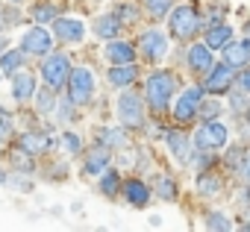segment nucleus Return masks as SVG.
I'll use <instances>...</instances> for the list:
<instances>
[{
  "instance_id": "nucleus-11",
  "label": "nucleus",
  "mask_w": 250,
  "mask_h": 232,
  "mask_svg": "<svg viewBox=\"0 0 250 232\" xmlns=\"http://www.w3.org/2000/svg\"><path fill=\"white\" fill-rule=\"evenodd\" d=\"M221 50H224V65H229L232 71L250 65V39H247V41H232V39H229Z\"/></svg>"
},
{
  "instance_id": "nucleus-21",
  "label": "nucleus",
  "mask_w": 250,
  "mask_h": 232,
  "mask_svg": "<svg viewBox=\"0 0 250 232\" xmlns=\"http://www.w3.org/2000/svg\"><path fill=\"white\" fill-rule=\"evenodd\" d=\"M91 30H94V36H100V39H115L118 30H121V21H118L115 12H112V15H100Z\"/></svg>"
},
{
  "instance_id": "nucleus-38",
  "label": "nucleus",
  "mask_w": 250,
  "mask_h": 232,
  "mask_svg": "<svg viewBox=\"0 0 250 232\" xmlns=\"http://www.w3.org/2000/svg\"><path fill=\"white\" fill-rule=\"evenodd\" d=\"M6 50V36H0V53Z\"/></svg>"
},
{
  "instance_id": "nucleus-3",
  "label": "nucleus",
  "mask_w": 250,
  "mask_h": 232,
  "mask_svg": "<svg viewBox=\"0 0 250 232\" xmlns=\"http://www.w3.org/2000/svg\"><path fill=\"white\" fill-rule=\"evenodd\" d=\"M71 59L65 53H50L44 62H42V79L44 85H50L53 91H59L62 85H68V77H71Z\"/></svg>"
},
{
  "instance_id": "nucleus-33",
  "label": "nucleus",
  "mask_w": 250,
  "mask_h": 232,
  "mask_svg": "<svg viewBox=\"0 0 250 232\" xmlns=\"http://www.w3.org/2000/svg\"><path fill=\"white\" fill-rule=\"evenodd\" d=\"M115 15H118V21H121V24H133V21L139 18V12H136V6H130V3H121Z\"/></svg>"
},
{
  "instance_id": "nucleus-27",
  "label": "nucleus",
  "mask_w": 250,
  "mask_h": 232,
  "mask_svg": "<svg viewBox=\"0 0 250 232\" xmlns=\"http://www.w3.org/2000/svg\"><path fill=\"white\" fill-rule=\"evenodd\" d=\"M174 9V0H147V12H150V18H165L168 12Z\"/></svg>"
},
{
  "instance_id": "nucleus-13",
  "label": "nucleus",
  "mask_w": 250,
  "mask_h": 232,
  "mask_svg": "<svg viewBox=\"0 0 250 232\" xmlns=\"http://www.w3.org/2000/svg\"><path fill=\"white\" fill-rule=\"evenodd\" d=\"M165 141H168L171 156H174L180 165H188V162H191V141H188L186 133H180V130H177V133H168Z\"/></svg>"
},
{
  "instance_id": "nucleus-26",
  "label": "nucleus",
  "mask_w": 250,
  "mask_h": 232,
  "mask_svg": "<svg viewBox=\"0 0 250 232\" xmlns=\"http://www.w3.org/2000/svg\"><path fill=\"white\" fill-rule=\"evenodd\" d=\"M156 197L174 200V197H177V182H174L171 176H159V179H156Z\"/></svg>"
},
{
  "instance_id": "nucleus-15",
  "label": "nucleus",
  "mask_w": 250,
  "mask_h": 232,
  "mask_svg": "<svg viewBox=\"0 0 250 232\" xmlns=\"http://www.w3.org/2000/svg\"><path fill=\"white\" fill-rule=\"evenodd\" d=\"M36 94V77L33 74H12V97L18 103H27L30 97Z\"/></svg>"
},
{
  "instance_id": "nucleus-29",
  "label": "nucleus",
  "mask_w": 250,
  "mask_h": 232,
  "mask_svg": "<svg viewBox=\"0 0 250 232\" xmlns=\"http://www.w3.org/2000/svg\"><path fill=\"white\" fill-rule=\"evenodd\" d=\"M100 141L109 144V150H112V147H124V144H127V135H124L121 130H103L100 133Z\"/></svg>"
},
{
  "instance_id": "nucleus-6",
  "label": "nucleus",
  "mask_w": 250,
  "mask_h": 232,
  "mask_svg": "<svg viewBox=\"0 0 250 232\" xmlns=\"http://www.w3.org/2000/svg\"><path fill=\"white\" fill-rule=\"evenodd\" d=\"M118 118L124 127H142L145 121V103L136 91H124L118 97Z\"/></svg>"
},
{
  "instance_id": "nucleus-28",
  "label": "nucleus",
  "mask_w": 250,
  "mask_h": 232,
  "mask_svg": "<svg viewBox=\"0 0 250 232\" xmlns=\"http://www.w3.org/2000/svg\"><path fill=\"white\" fill-rule=\"evenodd\" d=\"M33 18H36L39 24L56 21V18H59V12H56V3H42V6H36V9H33Z\"/></svg>"
},
{
  "instance_id": "nucleus-10",
  "label": "nucleus",
  "mask_w": 250,
  "mask_h": 232,
  "mask_svg": "<svg viewBox=\"0 0 250 232\" xmlns=\"http://www.w3.org/2000/svg\"><path fill=\"white\" fill-rule=\"evenodd\" d=\"M229 85H232V68L229 65H212L206 71V79H203L206 94H227Z\"/></svg>"
},
{
  "instance_id": "nucleus-4",
  "label": "nucleus",
  "mask_w": 250,
  "mask_h": 232,
  "mask_svg": "<svg viewBox=\"0 0 250 232\" xmlns=\"http://www.w3.org/2000/svg\"><path fill=\"white\" fill-rule=\"evenodd\" d=\"M94 94V74L88 68H74L68 77V100L71 106H85Z\"/></svg>"
},
{
  "instance_id": "nucleus-31",
  "label": "nucleus",
  "mask_w": 250,
  "mask_h": 232,
  "mask_svg": "<svg viewBox=\"0 0 250 232\" xmlns=\"http://www.w3.org/2000/svg\"><path fill=\"white\" fill-rule=\"evenodd\" d=\"M203 226H206V229H218V232H227V229H229V220H227V214H221V212H212V214H206Z\"/></svg>"
},
{
  "instance_id": "nucleus-1",
  "label": "nucleus",
  "mask_w": 250,
  "mask_h": 232,
  "mask_svg": "<svg viewBox=\"0 0 250 232\" xmlns=\"http://www.w3.org/2000/svg\"><path fill=\"white\" fill-rule=\"evenodd\" d=\"M174 88H177V79L171 71H153L147 77V85H145V97H147V106L153 112H162L171 97H174Z\"/></svg>"
},
{
  "instance_id": "nucleus-39",
  "label": "nucleus",
  "mask_w": 250,
  "mask_h": 232,
  "mask_svg": "<svg viewBox=\"0 0 250 232\" xmlns=\"http://www.w3.org/2000/svg\"><path fill=\"white\" fill-rule=\"evenodd\" d=\"M247 124H250V100H247Z\"/></svg>"
},
{
  "instance_id": "nucleus-37",
  "label": "nucleus",
  "mask_w": 250,
  "mask_h": 232,
  "mask_svg": "<svg viewBox=\"0 0 250 232\" xmlns=\"http://www.w3.org/2000/svg\"><path fill=\"white\" fill-rule=\"evenodd\" d=\"M241 174H244V179H250V150H247V159H244V171Z\"/></svg>"
},
{
  "instance_id": "nucleus-40",
  "label": "nucleus",
  "mask_w": 250,
  "mask_h": 232,
  "mask_svg": "<svg viewBox=\"0 0 250 232\" xmlns=\"http://www.w3.org/2000/svg\"><path fill=\"white\" fill-rule=\"evenodd\" d=\"M12 3H18V0H12Z\"/></svg>"
},
{
  "instance_id": "nucleus-8",
  "label": "nucleus",
  "mask_w": 250,
  "mask_h": 232,
  "mask_svg": "<svg viewBox=\"0 0 250 232\" xmlns=\"http://www.w3.org/2000/svg\"><path fill=\"white\" fill-rule=\"evenodd\" d=\"M50 44H53V39H50V33L42 24L33 27V30H27L24 39H21V50L27 56H47L50 53Z\"/></svg>"
},
{
  "instance_id": "nucleus-23",
  "label": "nucleus",
  "mask_w": 250,
  "mask_h": 232,
  "mask_svg": "<svg viewBox=\"0 0 250 232\" xmlns=\"http://www.w3.org/2000/svg\"><path fill=\"white\" fill-rule=\"evenodd\" d=\"M21 65H24V50H6L3 56H0V74H15V71H21Z\"/></svg>"
},
{
  "instance_id": "nucleus-30",
  "label": "nucleus",
  "mask_w": 250,
  "mask_h": 232,
  "mask_svg": "<svg viewBox=\"0 0 250 232\" xmlns=\"http://www.w3.org/2000/svg\"><path fill=\"white\" fill-rule=\"evenodd\" d=\"M59 144H62V150L71 153V156H77V153L83 150V141H80V135H74V133H62Z\"/></svg>"
},
{
  "instance_id": "nucleus-18",
  "label": "nucleus",
  "mask_w": 250,
  "mask_h": 232,
  "mask_svg": "<svg viewBox=\"0 0 250 232\" xmlns=\"http://www.w3.org/2000/svg\"><path fill=\"white\" fill-rule=\"evenodd\" d=\"M47 147H50V138H47L44 133H24L21 141H18V150L27 153V156H39V153H44Z\"/></svg>"
},
{
  "instance_id": "nucleus-17",
  "label": "nucleus",
  "mask_w": 250,
  "mask_h": 232,
  "mask_svg": "<svg viewBox=\"0 0 250 232\" xmlns=\"http://www.w3.org/2000/svg\"><path fill=\"white\" fill-rule=\"evenodd\" d=\"M188 68L194 74H206L212 68V47L209 44H194L188 50Z\"/></svg>"
},
{
  "instance_id": "nucleus-5",
  "label": "nucleus",
  "mask_w": 250,
  "mask_h": 232,
  "mask_svg": "<svg viewBox=\"0 0 250 232\" xmlns=\"http://www.w3.org/2000/svg\"><path fill=\"white\" fill-rule=\"evenodd\" d=\"M227 138H229V127L221 124V121H203V127H197V133H194L197 150H206V153L221 150L227 144Z\"/></svg>"
},
{
  "instance_id": "nucleus-2",
  "label": "nucleus",
  "mask_w": 250,
  "mask_h": 232,
  "mask_svg": "<svg viewBox=\"0 0 250 232\" xmlns=\"http://www.w3.org/2000/svg\"><path fill=\"white\" fill-rule=\"evenodd\" d=\"M168 27H171V36L177 41H186V39H194L197 30H200V15L194 6H180L171 12L168 18Z\"/></svg>"
},
{
  "instance_id": "nucleus-20",
  "label": "nucleus",
  "mask_w": 250,
  "mask_h": 232,
  "mask_svg": "<svg viewBox=\"0 0 250 232\" xmlns=\"http://www.w3.org/2000/svg\"><path fill=\"white\" fill-rule=\"evenodd\" d=\"M136 65L133 62H127V65H112L109 68V82L115 85V88H124V85H130L133 79H136Z\"/></svg>"
},
{
  "instance_id": "nucleus-14",
  "label": "nucleus",
  "mask_w": 250,
  "mask_h": 232,
  "mask_svg": "<svg viewBox=\"0 0 250 232\" xmlns=\"http://www.w3.org/2000/svg\"><path fill=\"white\" fill-rule=\"evenodd\" d=\"M124 200L136 209H145L150 203V188L142 182V179H127L124 182Z\"/></svg>"
},
{
  "instance_id": "nucleus-9",
  "label": "nucleus",
  "mask_w": 250,
  "mask_h": 232,
  "mask_svg": "<svg viewBox=\"0 0 250 232\" xmlns=\"http://www.w3.org/2000/svg\"><path fill=\"white\" fill-rule=\"evenodd\" d=\"M139 50H142V56H145L147 62H159V59H165V53H168V39H165V33H159V30H147V33H142V39H139Z\"/></svg>"
},
{
  "instance_id": "nucleus-24",
  "label": "nucleus",
  "mask_w": 250,
  "mask_h": 232,
  "mask_svg": "<svg viewBox=\"0 0 250 232\" xmlns=\"http://www.w3.org/2000/svg\"><path fill=\"white\" fill-rule=\"evenodd\" d=\"M100 176H103V179H100V191H103L106 197H115V194L121 191V176H118V171H109V168H106Z\"/></svg>"
},
{
  "instance_id": "nucleus-41",
  "label": "nucleus",
  "mask_w": 250,
  "mask_h": 232,
  "mask_svg": "<svg viewBox=\"0 0 250 232\" xmlns=\"http://www.w3.org/2000/svg\"><path fill=\"white\" fill-rule=\"evenodd\" d=\"M247 33H250V27H247Z\"/></svg>"
},
{
  "instance_id": "nucleus-34",
  "label": "nucleus",
  "mask_w": 250,
  "mask_h": 232,
  "mask_svg": "<svg viewBox=\"0 0 250 232\" xmlns=\"http://www.w3.org/2000/svg\"><path fill=\"white\" fill-rule=\"evenodd\" d=\"M200 112H203V118H215L221 112V103L218 100H200Z\"/></svg>"
},
{
  "instance_id": "nucleus-16",
  "label": "nucleus",
  "mask_w": 250,
  "mask_h": 232,
  "mask_svg": "<svg viewBox=\"0 0 250 232\" xmlns=\"http://www.w3.org/2000/svg\"><path fill=\"white\" fill-rule=\"evenodd\" d=\"M106 168H109V150H106V144H100V147L88 150V156H85V165H83V174L100 176Z\"/></svg>"
},
{
  "instance_id": "nucleus-19",
  "label": "nucleus",
  "mask_w": 250,
  "mask_h": 232,
  "mask_svg": "<svg viewBox=\"0 0 250 232\" xmlns=\"http://www.w3.org/2000/svg\"><path fill=\"white\" fill-rule=\"evenodd\" d=\"M133 56H136V50L127 41H109V47H106L109 65H127V62H133Z\"/></svg>"
},
{
  "instance_id": "nucleus-22",
  "label": "nucleus",
  "mask_w": 250,
  "mask_h": 232,
  "mask_svg": "<svg viewBox=\"0 0 250 232\" xmlns=\"http://www.w3.org/2000/svg\"><path fill=\"white\" fill-rule=\"evenodd\" d=\"M229 39H232L229 24H212V27H209V33H206V44H209L212 50H215V47H224Z\"/></svg>"
},
{
  "instance_id": "nucleus-7",
  "label": "nucleus",
  "mask_w": 250,
  "mask_h": 232,
  "mask_svg": "<svg viewBox=\"0 0 250 232\" xmlns=\"http://www.w3.org/2000/svg\"><path fill=\"white\" fill-rule=\"evenodd\" d=\"M200 100H203V91L200 88H188L180 94V100L174 103V121L177 124H188L197 118V112H200Z\"/></svg>"
},
{
  "instance_id": "nucleus-36",
  "label": "nucleus",
  "mask_w": 250,
  "mask_h": 232,
  "mask_svg": "<svg viewBox=\"0 0 250 232\" xmlns=\"http://www.w3.org/2000/svg\"><path fill=\"white\" fill-rule=\"evenodd\" d=\"M235 82H238V88H241L244 94H250V68H247V65L241 68V74H238V79H235Z\"/></svg>"
},
{
  "instance_id": "nucleus-25",
  "label": "nucleus",
  "mask_w": 250,
  "mask_h": 232,
  "mask_svg": "<svg viewBox=\"0 0 250 232\" xmlns=\"http://www.w3.org/2000/svg\"><path fill=\"white\" fill-rule=\"evenodd\" d=\"M197 188H200L203 197H218V194H221V179H215L212 174H200Z\"/></svg>"
},
{
  "instance_id": "nucleus-12",
  "label": "nucleus",
  "mask_w": 250,
  "mask_h": 232,
  "mask_svg": "<svg viewBox=\"0 0 250 232\" xmlns=\"http://www.w3.org/2000/svg\"><path fill=\"white\" fill-rule=\"evenodd\" d=\"M53 33H56L59 41L77 44V41H83L85 27H83V21H77V18H56V21H53Z\"/></svg>"
},
{
  "instance_id": "nucleus-32",
  "label": "nucleus",
  "mask_w": 250,
  "mask_h": 232,
  "mask_svg": "<svg viewBox=\"0 0 250 232\" xmlns=\"http://www.w3.org/2000/svg\"><path fill=\"white\" fill-rule=\"evenodd\" d=\"M36 100H39V103H36V106H39V112H44V115H47V112H53V103H56V100H53V88H50V85H44V88L39 91V97H36Z\"/></svg>"
},
{
  "instance_id": "nucleus-35",
  "label": "nucleus",
  "mask_w": 250,
  "mask_h": 232,
  "mask_svg": "<svg viewBox=\"0 0 250 232\" xmlns=\"http://www.w3.org/2000/svg\"><path fill=\"white\" fill-rule=\"evenodd\" d=\"M9 135H12V118L0 112V141H6Z\"/></svg>"
}]
</instances>
